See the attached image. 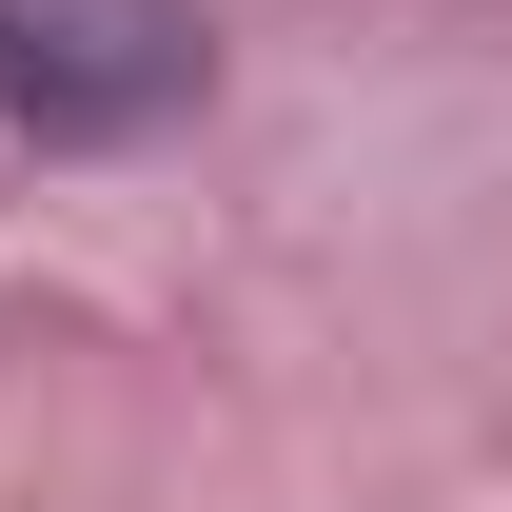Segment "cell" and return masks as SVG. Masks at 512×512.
<instances>
[{"mask_svg":"<svg viewBox=\"0 0 512 512\" xmlns=\"http://www.w3.org/2000/svg\"><path fill=\"white\" fill-rule=\"evenodd\" d=\"M197 79H217V20L197 0H0V138H40V158L178 138Z\"/></svg>","mask_w":512,"mask_h":512,"instance_id":"6da1fadb","label":"cell"}]
</instances>
